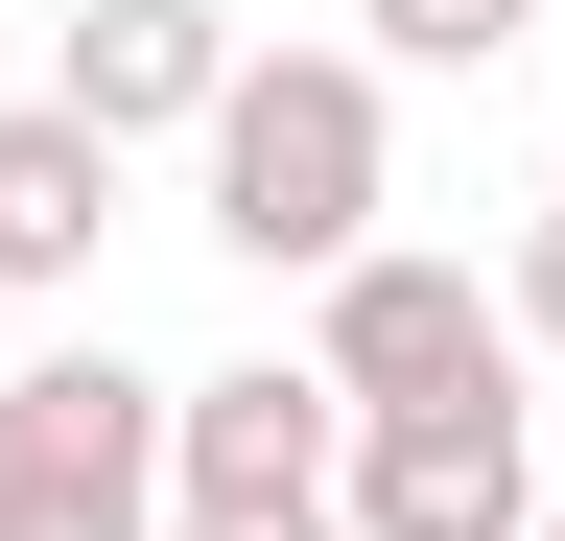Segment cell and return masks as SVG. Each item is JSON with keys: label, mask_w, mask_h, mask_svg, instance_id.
I'll return each mask as SVG.
<instances>
[{"label": "cell", "mask_w": 565, "mask_h": 541, "mask_svg": "<svg viewBox=\"0 0 565 541\" xmlns=\"http://www.w3.org/2000/svg\"><path fill=\"white\" fill-rule=\"evenodd\" d=\"M353 47H377V72H519L542 0H353Z\"/></svg>", "instance_id": "obj_8"}, {"label": "cell", "mask_w": 565, "mask_h": 541, "mask_svg": "<svg viewBox=\"0 0 565 541\" xmlns=\"http://www.w3.org/2000/svg\"><path fill=\"white\" fill-rule=\"evenodd\" d=\"M236 0H71V47H47V118H95V142H212V95H236Z\"/></svg>", "instance_id": "obj_6"}, {"label": "cell", "mask_w": 565, "mask_h": 541, "mask_svg": "<svg viewBox=\"0 0 565 541\" xmlns=\"http://www.w3.org/2000/svg\"><path fill=\"white\" fill-rule=\"evenodd\" d=\"M494 306H519V354H565V188L519 213V259H494Z\"/></svg>", "instance_id": "obj_9"}, {"label": "cell", "mask_w": 565, "mask_h": 541, "mask_svg": "<svg viewBox=\"0 0 565 541\" xmlns=\"http://www.w3.org/2000/svg\"><path fill=\"white\" fill-rule=\"evenodd\" d=\"M95 236H118V142L47 118V95H0V306H71Z\"/></svg>", "instance_id": "obj_7"}, {"label": "cell", "mask_w": 565, "mask_h": 541, "mask_svg": "<svg viewBox=\"0 0 565 541\" xmlns=\"http://www.w3.org/2000/svg\"><path fill=\"white\" fill-rule=\"evenodd\" d=\"M542 541H565V495H542Z\"/></svg>", "instance_id": "obj_11"}, {"label": "cell", "mask_w": 565, "mask_h": 541, "mask_svg": "<svg viewBox=\"0 0 565 541\" xmlns=\"http://www.w3.org/2000/svg\"><path fill=\"white\" fill-rule=\"evenodd\" d=\"M330 470H353V400L307 354L166 377V518H330Z\"/></svg>", "instance_id": "obj_4"}, {"label": "cell", "mask_w": 565, "mask_h": 541, "mask_svg": "<svg viewBox=\"0 0 565 541\" xmlns=\"http://www.w3.org/2000/svg\"><path fill=\"white\" fill-rule=\"evenodd\" d=\"M189 188H212V236H236L259 283H353L377 213H401V72L377 47H236Z\"/></svg>", "instance_id": "obj_1"}, {"label": "cell", "mask_w": 565, "mask_h": 541, "mask_svg": "<svg viewBox=\"0 0 565 541\" xmlns=\"http://www.w3.org/2000/svg\"><path fill=\"white\" fill-rule=\"evenodd\" d=\"M542 400H448V424H353V470H330V518L353 541H542Z\"/></svg>", "instance_id": "obj_5"}, {"label": "cell", "mask_w": 565, "mask_h": 541, "mask_svg": "<svg viewBox=\"0 0 565 541\" xmlns=\"http://www.w3.org/2000/svg\"><path fill=\"white\" fill-rule=\"evenodd\" d=\"M0 541H166V377L47 329L0 377Z\"/></svg>", "instance_id": "obj_2"}, {"label": "cell", "mask_w": 565, "mask_h": 541, "mask_svg": "<svg viewBox=\"0 0 565 541\" xmlns=\"http://www.w3.org/2000/svg\"><path fill=\"white\" fill-rule=\"evenodd\" d=\"M307 377L353 424H448V400H519L542 354H519V306H494L448 236H377L353 283H307Z\"/></svg>", "instance_id": "obj_3"}, {"label": "cell", "mask_w": 565, "mask_h": 541, "mask_svg": "<svg viewBox=\"0 0 565 541\" xmlns=\"http://www.w3.org/2000/svg\"><path fill=\"white\" fill-rule=\"evenodd\" d=\"M166 541H353V518H166Z\"/></svg>", "instance_id": "obj_10"}]
</instances>
